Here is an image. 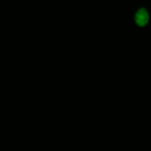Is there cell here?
I'll return each instance as SVG.
<instances>
[{
    "instance_id": "obj_1",
    "label": "cell",
    "mask_w": 151,
    "mask_h": 151,
    "mask_svg": "<svg viewBox=\"0 0 151 151\" xmlns=\"http://www.w3.org/2000/svg\"><path fill=\"white\" fill-rule=\"evenodd\" d=\"M149 12H148V10L145 7H140L136 12L135 16H134L135 23L139 27H145L149 23Z\"/></svg>"
}]
</instances>
